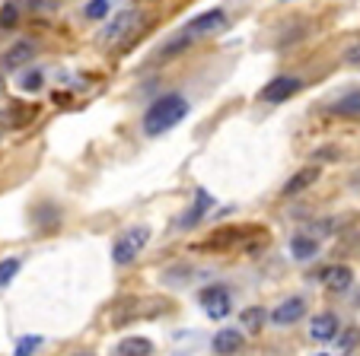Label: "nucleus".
I'll list each match as a JSON object with an SVG mask.
<instances>
[{"mask_svg":"<svg viewBox=\"0 0 360 356\" xmlns=\"http://www.w3.org/2000/svg\"><path fill=\"white\" fill-rule=\"evenodd\" d=\"M185 118H188V99H185L182 93H166L147 105L141 128L147 137H163V134H169L176 124H182Z\"/></svg>","mask_w":360,"mask_h":356,"instance_id":"1","label":"nucleus"},{"mask_svg":"<svg viewBox=\"0 0 360 356\" xmlns=\"http://www.w3.org/2000/svg\"><path fill=\"white\" fill-rule=\"evenodd\" d=\"M147 242H150V226L124 229V232L115 239V245H112V261L115 264H131L143 249H147Z\"/></svg>","mask_w":360,"mask_h":356,"instance_id":"2","label":"nucleus"},{"mask_svg":"<svg viewBox=\"0 0 360 356\" xmlns=\"http://www.w3.org/2000/svg\"><path fill=\"white\" fill-rule=\"evenodd\" d=\"M198 303H201V309L207 312V318H214V322H224V318L233 312V296L224 283L204 286L201 293H198Z\"/></svg>","mask_w":360,"mask_h":356,"instance_id":"3","label":"nucleus"},{"mask_svg":"<svg viewBox=\"0 0 360 356\" xmlns=\"http://www.w3.org/2000/svg\"><path fill=\"white\" fill-rule=\"evenodd\" d=\"M141 26V10H122V13H115L109 22H105V29H102V45H118V41H124L134 29Z\"/></svg>","mask_w":360,"mask_h":356,"instance_id":"4","label":"nucleus"},{"mask_svg":"<svg viewBox=\"0 0 360 356\" xmlns=\"http://www.w3.org/2000/svg\"><path fill=\"white\" fill-rule=\"evenodd\" d=\"M303 89V80L300 77H274L271 83H265L262 86V93H259V99L262 102H268V105H281V102H287V99H293V95Z\"/></svg>","mask_w":360,"mask_h":356,"instance_id":"5","label":"nucleus"},{"mask_svg":"<svg viewBox=\"0 0 360 356\" xmlns=\"http://www.w3.org/2000/svg\"><path fill=\"white\" fill-rule=\"evenodd\" d=\"M226 26V13L220 7H211V10H204V13L191 16L188 22H185L182 32H188L191 39H204V35H214L220 32V29Z\"/></svg>","mask_w":360,"mask_h":356,"instance_id":"6","label":"nucleus"},{"mask_svg":"<svg viewBox=\"0 0 360 356\" xmlns=\"http://www.w3.org/2000/svg\"><path fill=\"white\" fill-rule=\"evenodd\" d=\"M306 312H309V305H306L303 296H287L284 303H278L271 312H268V322L278 324V328H290V324H297Z\"/></svg>","mask_w":360,"mask_h":356,"instance_id":"7","label":"nucleus"},{"mask_svg":"<svg viewBox=\"0 0 360 356\" xmlns=\"http://www.w3.org/2000/svg\"><path fill=\"white\" fill-rule=\"evenodd\" d=\"M338 334H341V322L335 312H319V315H313V322H309V337H313V341L328 343Z\"/></svg>","mask_w":360,"mask_h":356,"instance_id":"8","label":"nucleus"},{"mask_svg":"<svg viewBox=\"0 0 360 356\" xmlns=\"http://www.w3.org/2000/svg\"><path fill=\"white\" fill-rule=\"evenodd\" d=\"M243 343H245L243 331H236V328H220L217 334H214L211 347H214V353H217V356H233V353H239V350H243Z\"/></svg>","mask_w":360,"mask_h":356,"instance_id":"9","label":"nucleus"},{"mask_svg":"<svg viewBox=\"0 0 360 356\" xmlns=\"http://www.w3.org/2000/svg\"><path fill=\"white\" fill-rule=\"evenodd\" d=\"M211 207H214V197L207 195V191H204V188H198V191H195V204H191V207H188V213H185L182 220H179V226H182V229L198 226V223H201L204 216L211 213Z\"/></svg>","mask_w":360,"mask_h":356,"instance_id":"10","label":"nucleus"},{"mask_svg":"<svg viewBox=\"0 0 360 356\" xmlns=\"http://www.w3.org/2000/svg\"><path fill=\"white\" fill-rule=\"evenodd\" d=\"M322 283H326L332 293H347V289L354 286V270L345 268V264H335V268H328L326 274H322Z\"/></svg>","mask_w":360,"mask_h":356,"instance_id":"11","label":"nucleus"},{"mask_svg":"<svg viewBox=\"0 0 360 356\" xmlns=\"http://www.w3.org/2000/svg\"><path fill=\"white\" fill-rule=\"evenodd\" d=\"M319 178V169L316 166H306V169H300V172H293L290 178H287V185L281 188V195L284 197H293V195H300V191H306L309 185Z\"/></svg>","mask_w":360,"mask_h":356,"instance_id":"12","label":"nucleus"},{"mask_svg":"<svg viewBox=\"0 0 360 356\" xmlns=\"http://www.w3.org/2000/svg\"><path fill=\"white\" fill-rule=\"evenodd\" d=\"M290 255L293 261H313L316 255H319V239H313V235H290Z\"/></svg>","mask_w":360,"mask_h":356,"instance_id":"13","label":"nucleus"},{"mask_svg":"<svg viewBox=\"0 0 360 356\" xmlns=\"http://www.w3.org/2000/svg\"><path fill=\"white\" fill-rule=\"evenodd\" d=\"M32 54H35V45L22 39V41H16V45H10L7 51H4V61L0 64H4V70H16V67H22Z\"/></svg>","mask_w":360,"mask_h":356,"instance_id":"14","label":"nucleus"},{"mask_svg":"<svg viewBox=\"0 0 360 356\" xmlns=\"http://www.w3.org/2000/svg\"><path fill=\"white\" fill-rule=\"evenodd\" d=\"M191 35L188 32H182V29H179V35H172V39H166L163 45L157 48V51H153V58H157V61H169V58H176V54H182L185 48L191 45Z\"/></svg>","mask_w":360,"mask_h":356,"instance_id":"15","label":"nucleus"},{"mask_svg":"<svg viewBox=\"0 0 360 356\" xmlns=\"http://www.w3.org/2000/svg\"><path fill=\"white\" fill-rule=\"evenodd\" d=\"M328 112H332V114H347V118H357V114H360V89H347V93H341L338 99L328 105Z\"/></svg>","mask_w":360,"mask_h":356,"instance_id":"16","label":"nucleus"},{"mask_svg":"<svg viewBox=\"0 0 360 356\" xmlns=\"http://www.w3.org/2000/svg\"><path fill=\"white\" fill-rule=\"evenodd\" d=\"M115 353L118 356H153V343H150V337L131 334V337H124V341L118 343Z\"/></svg>","mask_w":360,"mask_h":356,"instance_id":"17","label":"nucleus"},{"mask_svg":"<svg viewBox=\"0 0 360 356\" xmlns=\"http://www.w3.org/2000/svg\"><path fill=\"white\" fill-rule=\"evenodd\" d=\"M20 268H22V261H20V258H4V261H0V289H7L10 283L16 280V274H20Z\"/></svg>","mask_w":360,"mask_h":356,"instance_id":"18","label":"nucleus"},{"mask_svg":"<svg viewBox=\"0 0 360 356\" xmlns=\"http://www.w3.org/2000/svg\"><path fill=\"white\" fill-rule=\"evenodd\" d=\"M41 86H45V74H41V70H26V74L20 77V89H22V93H39Z\"/></svg>","mask_w":360,"mask_h":356,"instance_id":"19","label":"nucleus"},{"mask_svg":"<svg viewBox=\"0 0 360 356\" xmlns=\"http://www.w3.org/2000/svg\"><path fill=\"white\" fill-rule=\"evenodd\" d=\"M265 309H259V305H252V309H245L243 312V324H245V328H249V331H259L262 328V324H265Z\"/></svg>","mask_w":360,"mask_h":356,"instance_id":"20","label":"nucleus"},{"mask_svg":"<svg viewBox=\"0 0 360 356\" xmlns=\"http://www.w3.org/2000/svg\"><path fill=\"white\" fill-rule=\"evenodd\" d=\"M20 22V4H4L0 7V29H13Z\"/></svg>","mask_w":360,"mask_h":356,"instance_id":"21","label":"nucleus"},{"mask_svg":"<svg viewBox=\"0 0 360 356\" xmlns=\"http://www.w3.org/2000/svg\"><path fill=\"white\" fill-rule=\"evenodd\" d=\"M83 13H86L89 20H105V16L112 13V4H109V0H89Z\"/></svg>","mask_w":360,"mask_h":356,"instance_id":"22","label":"nucleus"},{"mask_svg":"<svg viewBox=\"0 0 360 356\" xmlns=\"http://www.w3.org/2000/svg\"><path fill=\"white\" fill-rule=\"evenodd\" d=\"M39 347H41V337H39V334H26V337H20V343H16V353H13V356H32Z\"/></svg>","mask_w":360,"mask_h":356,"instance_id":"23","label":"nucleus"},{"mask_svg":"<svg viewBox=\"0 0 360 356\" xmlns=\"http://www.w3.org/2000/svg\"><path fill=\"white\" fill-rule=\"evenodd\" d=\"M357 341H360V331L357 328H347L345 334H341V341H338V350H351Z\"/></svg>","mask_w":360,"mask_h":356,"instance_id":"24","label":"nucleus"},{"mask_svg":"<svg viewBox=\"0 0 360 356\" xmlns=\"http://www.w3.org/2000/svg\"><path fill=\"white\" fill-rule=\"evenodd\" d=\"M347 61H351V64H360V45H357V48H351V51H347Z\"/></svg>","mask_w":360,"mask_h":356,"instance_id":"25","label":"nucleus"},{"mask_svg":"<svg viewBox=\"0 0 360 356\" xmlns=\"http://www.w3.org/2000/svg\"><path fill=\"white\" fill-rule=\"evenodd\" d=\"M316 356H332V353H316Z\"/></svg>","mask_w":360,"mask_h":356,"instance_id":"26","label":"nucleus"},{"mask_svg":"<svg viewBox=\"0 0 360 356\" xmlns=\"http://www.w3.org/2000/svg\"><path fill=\"white\" fill-rule=\"evenodd\" d=\"M77 356H89V353H77Z\"/></svg>","mask_w":360,"mask_h":356,"instance_id":"27","label":"nucleus"},{"mask_svg":"<svg viewBox=\"0 0 360 356\" xmlns=\"http://www.w3.org/2000/svg\"><path fill=\"white\" fill-rule=\"evenodd\" d=\"M0 140H4V137H0Z\"/></svg>","mask_w":360,"mask_h":356,"instance_id":"28","label":"nucleus"}]
</instances>
